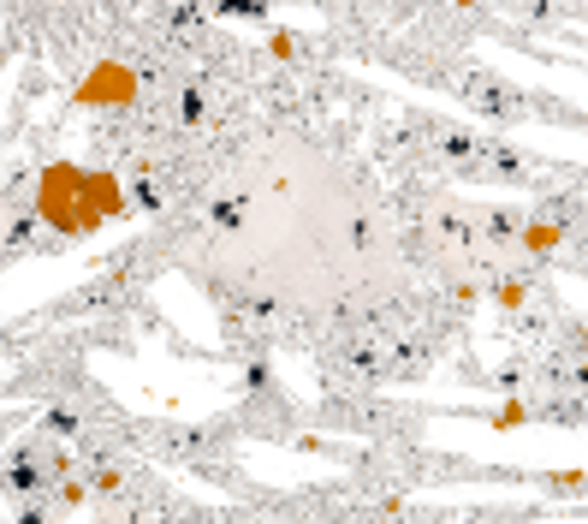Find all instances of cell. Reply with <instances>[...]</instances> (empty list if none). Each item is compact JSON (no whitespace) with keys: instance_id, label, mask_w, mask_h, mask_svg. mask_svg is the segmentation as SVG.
<instances>
[{"instance_id":"obj_5","label":"cell","mask_w":588,"mask_h":524,"mask_svg":"<svg viewBox=\"0 0 588 524\" xmlns=\"http://www.w3.org/2000/svg\"><path fill=\"white\" fill-rule=\"evenodd\" d=\"M298 48H303V36H298V31H268V54H279V61H291Z\"/></svg>"},{"instance_id":"obj_6","label":"cell","mask_w":588,"mask_h":524,"mask_svg":"<svg viewBox=\"0 0 588 524\" xmlns=\"http://www.w3.org/2000/svg\"><path fill=\"white\" fill-rule=\"evenodd\" d=\"M493 298H499V310H518V304H523L529 293H523V281H506V286H499Z\"/></svg>"},{"instance_id":"obj_1","label":"cell","mask_w":588,"mask_h":524,"mask_svg":"<svg viewBox=\"0 0 588 524\" xmlns=\"http://www.w3.org/2000/svg\"><path fill=\"white\" fill-rule=\"evenodd\" d=\"M36 215L60 239H90V232L113 227L131 215L125 185L108 167H78V162H48L36 185Z\"/></svg>"},{"instance_id":"obj_4","label":"cell","mask_w":588,"mask_h":524,"mask_svg":"<svg viewBox=\"0 0 588 524\" xmlns=\"http://www.w3.org/2000/svg\"><path fill=\"white\" fill-rule=\"evenodd\" d=\"M523 424H529V405H523V400H506V405L488 417V429H499V435H511V429H523Z\"/></svg>"},{"instance_id":"obj_7","label":"cell","mask_w":588,"mask_h":524,"mask_svg":"<svg viewBox=\"0 0 588 524\" xmlns=\"http://www.w3.org/2000/svg\"><path fill=\"white\" fill-rule=\"evenodd\" d=\"M452 7H481V0H452Z\"/></svg>"},{"instance_id":"obj_3","label":"cell","mask_w":588,"mask_h":524,"mask_svg":"<svg viewBox=\"0 0 588 524\" xmlns=\"http://www.w3.org/2000/svg\"><path fill=\"white\" fill-rule=\"evenodd\" d=\"M565 244V221H529L523 227V251L529 256H553Z\"/></svg>"},{"instance_id":"obj_2","label":"cell","mask_w":588,"mask_h":524,"mask_svg":"<svg viewBox=\"0 0 588 524\" xmlns=\"http://www.w3.org/2000/svg\"><path fill=\"white\" fill-rule=\"evenodd\" d=\"M137 72L131 66H120V61H101V66H90L78 78V90H71V101L78 108H96V113H113V108H131L137 101Z\"/></svg>"}]
</instances>
